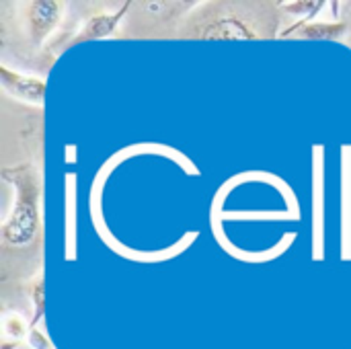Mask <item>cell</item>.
<instances>
[{
	"mask_svg": "<svg viewBox=\"0 0 351 349\" xmlns=\"http://www.w3.org/2000/svg\"><path fill=\"white\" fill-rule=\"evenodd\" d=\"M2 179L14 189V204L6 216L0 234L6 245L25 247L39 230V197L41 185L35 167L16 165L2 171Z\"/></svg>",
	"mask_w": 351,
	"mask_h": 349,
	"instance_id": "1",
	"label": "cell"
},
{
	"mask_svg": "<svg viewBox=\"0 0 351 349\" xmlns=\"http://www.w3.org/2000/svg\"><path fill=\"white\" fill-rule=\"evenodd\" d=\"M323 146H315V177H313V255L317 261L325 257V156Z\"/></svg>",
	"mask_w": 351,
	"mask_h": 349,
	"instance_id": "2",
	"label": "cell"
},
{
	"mask_svg": "<svg viewBox=\"0 0 351 349\" xmlns=\"http://www.w3.org/2000/svg\"><path fill=\"white\" fill-rule=\"evenodd\" d=\"M0 82L8 97L16 99L21 103H27V105H35V107L45 105L47 84L43 78L27 76L23 72L10 70L6 64H0Z\"/></svg>",
	"mask_w": 351,
	"mask_h": 349,
	"instance_id": "3",
	"label": "cell"
},
{
	"mask_svg": "<svg viewBox=\"0 0 351 349\" xmlns=\"http://www.w3.org/2000/svg\"><path fill=\"white\" fill-rule=\"evenodd\" d=\"M60 16H62V2H53V0L31 2L27 8V25H29L31 41L35 45L43 43L45 37L56 29Z\"/></svg>",
	"mask_w": 351,
	"mask_h": 349,
	"instance_id": "4",
	"label": "cell"
},
{
	"mask_svg": "<svg viewBox=\"0 0 351 349\" xmlns=\"http://www.w3.org/2000/svg\"><path fill=\"white\" fill-rule=\"evenodd\" d=\"M132 6V2H123L115 12H103V14H95L90 16L80 31L72 37V43H82V41H95V39H105L109 35H113L121 23V19L125 16L128 8Z\"/></svg>",
	"mask_w": 351,
	"mask_h": 349,
	"instance_id": "5",
	"label": "cell"
},
{
	"mask_svg": "<svg viewBox=\"0 0 351 349\" xmlns=\"http://www.w3.org/2000/svg\"><path fill=\"white\" fill-rule=\"evenodd\" d=\"M341 259H351V146H341Z\"/></svg>",
	"mask_w": 351,
	"mask_h": 349,
	"instance_id": "6",
	"label": "cell"
},
{
	"mask_svg": "<svg viewBox=\"0 0 351 349\" xmlns=\"http://www.w3.org/2000/svg\"><path fill=\"white\" fill-rule=\"evenodd\" d=\"M348 31V23L343 21H335V23H327V21H311V23H296L294 27L286 29L282 33V37L288 35H296V37H304V39H319V41H339Z\"/></svg>",
	"mask_w": 351,
	"mask_h": 349,
	"instance_id": "7",
	"label": "cell"
},
{
	"mask_svg": "<svg viewBox=\"0 0 351 349\" xmlns=\"http://www.w3.org/2000/svg\"><path fill=\"white\" fill-rule=\"evenodd\" d=\"M204 39H214V41H234V39H255L257 33L249 29V25H245L243 21L234 19V16H224L218 19L216 23L208 25V29L202 33Z\"/></svg>",
	"mask_w": 351,
	"mask_h": 349,
	"instance_id": "8",
	"label": "cell"
},
{
	"mask_svg": "<svg viewBox=\"0 0 351 349\" xmlns=\"http://www.w3.org/2000/svg\"><path fill=\"white\" fill-rule=\"evenodd\" d=\"M64 214H66V259L76 257V175L66 177V202H64Z\"/></svg>",
	"mask_w": 351,
	"mask_h": 349,
	"instance_id": "9",
	"label": "cell"
},
{
	"mask_svg": "<svg viewBox=\"0 0 351 349\" xmlns=\"http://www.w3.org/2000/svg\"><path fill=\"white\" fill-rule=\"evenodd\" d=\"M29 329H31V325L25 323L23 317L16 315V313H6L4 319H2V335H4V341L19 344L23 339H27Z\"/></svg>",
	"mask_w": 351,
	"mask_h": 349,
	"instance_id": "10",
	"label": "cell"
},
{
	"mask_svg": "<svg viewBox=\"0 0 351 349\" xmlns=\"http://www.w3.org/2000/svg\"><path fill=\"white\" fill-rule=\"evenodd\" d=\"M31 298H33V304H35V313H33V319H31V327H37L39 321L43 319L45 315V286H43V276L37 278V282H33L31 286Z\"/></svg>",
	"mask_w": 351,
	"mask_h": 349,
	"instance_id": "11",
	"label": "cell"
},
{
	"mask_svg": "<svg viewBox=\"0 0 351 349\" xmlns=\"http://www.w3.org/2000/svg\"><path fill=\"white\" fill-rule=\"evenodd\" d=\"M327 2H286L284 6H286V10H290V12H306L308 14V19L306 21H300V23H311V19L321 10L319 6H325Z\"/></svg>",
	"mask_w": 351,
	"mask_h": 349,
	"instance_id": "12",
	"label": "cell"
},
{
	"mask_svg": "<svg viewBox=\"0 0 351 349\" xmlns=\"http://www.w3.org/2000/svg\"><path fill=\"white\" fill-rule=\"evenodd\" d=\"M27 346L31 349H53L49 337H45V333H41L37 327H31L29 329V335H27Z\"/></svg>",
	"mask_w": 351,
	"mask_h": 349,
	"instance_id": "13",
	"label": "cell"
}]
</instances>
